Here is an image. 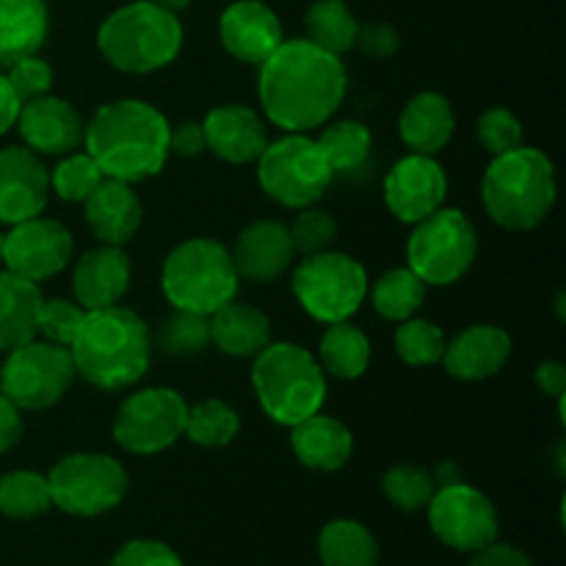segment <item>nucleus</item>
I'll use <instances>...</instances> for the list:
<instances>
[{
    "mask_svg": "<svg viewBox=\"0 0 566 566\" xmlns=\"http://www.w3.org/2000/svg\"><path fill=\"white\" fill-rule=\"evenodd\" d=\"M22 440L20 407L0 392V453H9Z\"/></svg>",
    "mask_w": 566,
    "mask_h": 566,
    "instance_id": "49",
    "label": "nucleus"
},
{
    "mask_svg": "<svg viewBox=\"0 0 566 566\" xmlns=\"http://www.w3.org/2000/svg\"><path fill=\"white\" fill-rule=\"evenodd\" d=\"M75 363L70 348L31 340L11 348L0 363V392L20 409H50L66 396L75 381Z\"/></svg>",
    "mask_w": 566,
    "mask_h": 566,
    "instance_id": "12",
    "label": "nucleus"
},
{
    "mask_svg": "<svg viewBox=\"0 0 566 566\" xmlns=\"http://www.w3.org/2000/svg\"><path fill=\"white\" fill-rule=\"evenodd\" d=\"M97 48L114 70L149 75L180 55L182 25L175 11L153 0H133L105 17L97 31Z\"/></svg>",
    "mask_w": 566,
    "mask_h": 566,
    "instance_id": "5",
    "label": "nucleus"
},
{
    "mask_svg": "<svg viewBox=\"0 0 566 566\" xmlns=\"http://www.w3.org/2000/svg\"><path fill=\"white\" fill-rule=\"evenodd\" d=\"M86 208V221L92 227L94 238L105 247H125L142 230V199L133 191L130 182L108 180L105 177L88 199L83 202Z\"/></svg>",
    "mask_w": 566,
    "mask_h": 566,
    "instance_id": "24",
    "label": "nucleus"
},
{
    "mask_svg": "<svg viewBox=\"0 0 566 566\" xmlns=\"http://www.w3.org/2000/svg\"><path fill=\"white\" fill-rule=\"evenodd\" d=\"M348 75L340 55L310 39H287L258 72V97L265 116L285 133L324 127L346 99Z\"/></svg>",
    "mask_w": 566,
    "mask_h": 566,
    "instance_id": "1",
    "label": "nucleus"
},
{
    "mask_svg": "<svg viewBox=\"0 0 566 566\" xmlns=\"http://www.w3.org/2000/svg\"><path fill=\"white\" fill-rule=\"evenodd\" d=\"M426 287L429 285H423L409 269H392L376 280L374 291H370V304L381 318L401 324L423 307Z\"/></svg>",
    "mask_w": 566,
    "mask_h": 566,
    "instance_id": "34",
    "label": "nucleus"
},
{
    "mask_svg": "<svg viewBox=\"0 0 566 566\" xmlns=\"http://www.w3.org/2000/svg\"><path fill=\"white\" fill-rule=\"evenodd\" d=\"M479 142L484 144L486 153L501 155L523 144V125L509 108H486L479 119Z\"/></svg>",
    "mask_w": 566,
    "mask_h": 566,
    "instance_id": "43",
    "label": "nucleus"
},
{
    "mask_svg": "<svg viewBox=\"0 0 566 566\" xmlns=\"http://www.w3.org/2000/svg\"><path fill=\"white\" fill-rule=\"evenodd\" d=\"M448 193L446 169L434 155L409 153L385 177V202L403 224H418L442 208Z\"/></svg>",
    "mask_w": 566,
    "mask_h": 566,
    "instance_id": "16",
    "label": "nucleus"
},
{
    "mask_svg": "<svg viewBox=\"0 0 566 566\" xmlns=\"http://www.w3.org/2000/svg\"><path fill=\"white\" fill-rule=\"evenodd\" d=\"M169 119L144 99H114L94 111L83 147L108 180L155 177L169 158Z\"/></svg>",
    "mask_w": 566,
    "mask_h": 566,
    "instance_id": "2",
    "label": "nucleus"
},
{
    "mask_svg": "<svg viewBox=\"0 0 566 566\" xmlns=\"http://www.w3.org/2000/svg\"><path fill=\"white\" fill-rule=\"evenodd\" d=\"M318 556L324 566H376L379 545L357 520H335L318 534Z\"/></svg>",
    "mask_w": 566,
    "mask_h": 566,
    "instance_id": "31",
    "label": "nucleus"
},
{
    "mask_svg": "<svg viewBox=\"0 0 566 566\" xmlns=\"http://www.w3.org/2000/svg\"><path fill=\"white\" fill-rule=\"evenodd\" d=\"M470 566H534V564H531V558L525 556L520 547L503 545V542L495 539L486 547H481V551H475Z\"/></svg>",
    "mask_w": 566,
    "mask_h": 566,
    "instance_id": "48",
    "label": "nucleus"
},
{
    "mask_svg": "<svg viewBox=\"0 0 566 566\" xmlns=\"http://www.w3.org/2000/svg\"><path fill=\"white\" fill-rule=\"evenodd\" d=\"M381 492L401 512H420L437 492L434 475L418 464H396L381 479Z\"/></svg>",
    "mask_w": 566,
    "mask_h": 566,
    "instance_id": "38",
    "label": "nucleus"
},
{
    "mask_svg": "<svg viewBox=\"0 0 566 566\" xmlns=\"http://www.w3.org/2000/svg\"><path fill=\"white\" fill-rule=\"evenodd\" d=\"M188 403L171 387H147L125 398L114 418V440L136 457L166 451L186 434Z\"/></svg>",
    "mask_w": 566,
    "mask_h": 566,
    "instance_id": "13",
    "label": "nucleus"
},
{
    "mask_svg": "<svg viewBox=\"0 0 566 566\" xmlns=\"http://www.w3.org/2000/svg\"><path fill=\"white\" fill-rule=\"evenodd\" d=\"M105 180V175L99 171L97 160L88 153H75L61 155L59 166L50 171V188L59 193V199L64 202H86L88 193Z\"/></svg>",
    "mask_w": 566,
    "mask_h": 566,
    "instance_id": "37",
    "label": "nucleus"
},
{
    "mask_svg": "<svg viewBox=\"0 0 566 566\" xmlns=\"http://www.w3.org/2000/svg\"><path fill=\"white\" fill-rule=\"evenodd\" d=\"M0 260L11 274L44 282L64 271L72 260V235L64 224L42 216L20 221L3 235Z\"/></svg>",
    "mask_w": 566,
    "mask_h": 566,
    "instance_id": "15",
    "label": "nucleus"
},
{
    "mask_svg": "<svg viewBox=\"0 0 566 566\" xmlns=\"http://www.w3.org/2000/svg\"><path fill=\"white\" fill-rule=\"evenodd\" d=\"M9 77L11 88L20 97V103H28L33 97H42L53 86V66L39 55H25V59L14 61L9 70H3Z\"/></svg>",
    "mask_w": 566,
    "mask_h": 566,
    "instance_id": "44",
    "label": "nucleus"
},
{
    "mask_svg": "<svg viewBox=\"0 0 566 566\" xmlns=\"http://www.w3.org/2000/svg\"><path fill=\"white\" fill-rule=\"evenodd\" d=\"M536 387H539L547 398L562 401L566 392V365L556 363V359L542 363L539 368H536Z\"/></svg>",
    "mask_w": 566,
    "mask_h": 566,
    "instance_id": "50",
    "label": "nucleus"
},
{
    "mask_svg": "<svg viewBox=\"0 0 566 566\" xmlns=\"http://www.w3.org/2000/svg\"><path fill=\"white\" fill-rule=\"evenodd\" d=\"M307 39L326 53L343 55L357 44L359 22L343 0H315L304 17Z\"/></svg>",
    "mask_w": 566,
    "mask_h": 566,
    "instance_id": "32",
    "label": "nucleus"
},
{
    "mask_svg": "<svg viewBox=\"0 0 566 566\" xmlns=\"http://www.w3.org/2000/svg\"><path fill=\"white\" fill-rule=\"evenodd\" d=\"M20 97L14 94V88H11L9 77H6V72L0 70V136H6V133L11 130V127L17 125V116H20Z\"/></svg>",
    "mask_w": 566,
    "mask_h": 566,
    "instance_id": "51",
    "label": "nucleus"
},
{
    "mask_svg": "<svg viewBox=\"0 0 566 566\" xmlns=\"http://www.w3.org/2000/svg\"><path fill=\"white\" fill-rule=\"evenodd\" d=\"M53 506L72 517H99L127 495V470L105 453H70L48 473Z\"/></svg>",
    "mask_w": 566,
    "mask_h": 566,
    "instance_id": "11",
    "label": "nucleus"
},
{
    "mask_svg": "<svg viewBox=\"0 0 566 566\" xmlns=\"http://www.w3.org/2000/svg\"><path fill=\"white\" fill-rule=\"evenodd\" d=\"M53 506L48 475L33 470H11L0 475V514L11 520L42 517Z\"/></svg>",
    "mask_w": 566,
    "mask_h": 566,
    "instance_id": "35",
    "label": "nucleus"
},
{
    "mask_svg": "<svg viewBox=\"0 0 566 566\" xmlns=\"http://www.w3.org/2000/svg\"><path fill=\"white\" fill-rule=\"evenodd\" d=\"M252 387L260 409L280 426H296L326 403V374L296 343H269L254 357Z\"/></svg>",
    "mask_w": 566,
    "mask_h": 566,
    "instance_id": "6",
    "label": "nucleus"
},
{
    "mask_svg": "<svg viewBox=\"0 0 566 566\" xmlns=\"http://www.w3.org/2000/svg\"><path fill=\"white\" fill-rule=\"evenodd\" d=\"M318 147L324 149L326 160L332 166V175H348V171L363 169L368 160L370 147H374V136L363 122L343 119L335 125H326L318 138Z\"/></svg>",
    "mask_w": 566,
    "mask_h": 566,
    "instance_id": "33",
    "label": "nucleus"
},
{
    "mask_svg": "<svg viewBox=\"0 0 566 566\" xmlns=\"http://www.w3.org/2000/svg\"><path fill=\"white\" fill-rule=\"evenodd\" d=\"M17 127L28 149L36 155H55V158L81 149L83 130H86L75 105L61 97H50V94L22 103Z\"/></svg>",
    "mask_w": 566,
    "mask_h": 566,
    "instance_id": "18",
    "label": "nucleus"
},
{
    "mask_svg": "<svg viewBox=\"0 0 566 566\" xmlns=\"http://www.w3.org/2000/svg\"><path fill=\"white\" fill-rule=\"evenodd\" d=\"M324 374L337 376V379H359L370 365V340L359 326L348 321L326 324L324 337H321L318 357Z\"/></svg>",
    "mask_w": 566,
    "mask_h": 566,
    "instance_id": "30",
    "label": "nucleus"
},
{
    "mask_svg": "<svg viewBox=\"0 0 566 566\" xmlns=\"http://www.w3.org/2000/svg\"><path fill=\"white\" fill-rule=\"evenodd\" d=\"M75 374L99 390H125L136 385L153 359L149 329L133 310H86L70 343Z\"/></svg>",
    "mask_w": 566,
    "mask_h": 566,
    "instance_id": "3",
    "label": "nucleus"
},
{
    "mask_svg": "<svg viewBox=\"0 0 566 566\" xmlns=\"http://www.w3.org/2000/svg\"><path fill=\"white\" fill-rule=\"evenodd\" d=\"M205 144L216 158L227 164H252L269 144L265 125L249 105L230 103L210 111L202 122Z\"/></svg>",
    "mask_w": 566,
    "mask_h": 566,
    "instance_id": "21",
    "label": "nucleus"
},
{
    "mask_svg": "<svg viewBox=\"0 0 566 566\" xmlns=\"http://www.w3.org/2000/svg\"><path fill=\"white\" fill-rule=\"evenodd\" d=\"M210 343L227 357L254 359L271 343L269 315L232 298L210 315Z\"/></svg>",
    "mask_w": 566,
    "mask_h": 566,
    "instance_id": "27",
    "label": "nucleus"
},
{
    "mask_svg": "<svg viewBox=\"0 0 566 566\" xmlns=\"http://www.w3.org/2000/svg\"><path fill=\"white\" fill-rule=\"evenodd\" d=\"M512 357V337L492 324H475L446 343L440 363L459 381H481L495 376Z\"/></svg>",
    "mask_w": 566,
    "mask_h": 566,
    "instance_id": "22",
    "label": "nucleus"
},
{
    "mask_svg": "<svg viewBox=\"0 0 566 566\" xmlns=\"http://www.w3.org/2000/svg\"><path fill=\"white\" fill-rule=\"evenodd\" d=\"M232 263L241 280L249 282H274L276 276L285 274L296 260L291 232L287 224L274 219L252 221L247 230L238 235L235 249H232Z\"/></svg>",
    "mask_w": 566,
    "mask_h": 566,
    "instance_id": "20",
    "label": "nucleus"
},
{
    "mask_svg": "<svg viewBox=\"0 0 566 566\" xmlns=\"http://www.w3.org/2000/svg\"><path fill=\"white\" fill-rule=\"evenodd\" d=\"M153 3H158V6H164V9H169V11H182V9H188V6H191V0H153Z\"/></svg>",
    "mask_w": 566,
    "mask_h": 566,
    "instance_id": "52",
    "label": "nucleus"
},
{
    "mask_svg": "<svg viewBox=\"0 0 566 566\" xmlns=\"http://www.w3.org/2000/svg\"><path fill=\"white\" fill-rule=\"evenodd\" d=\"M398 44H401V39H398L396 28L387 25V22H368V25H359L354 48L363 50L368 59H390V55H396Z\"/></svg>",
    "mask_w": 566,
    "mask_h": 566,
    "instance_id": "46",
    "label": "nucleus"
},
{
    "mask_svg": "<svg viewBox=\"0 0 566 566\" xmlns=\"http://www.w3.org/2000/svg\"><path fill=\"white\" fill-rule=\"evenodd\" d=\"M335 175L324 149L307 133H285L265 144L258 158V182L274 202L302 210L318 202Z\"/></svg>",
    "mask_w": 566,
    "mask_h": 566,
    "instance_id": "9",
    "label": "nucleus"
},
{
    "mask_svg": "<svg viewBox=\"0 0 566 566\" xmlns=\"http://www.w3.org/2000/svg\"><path fill=\"white\" fill-rule=\"evenodd\" d=\"M0 227H3V224H0ZM0 247H3V232H0Z\"/></svg>",
    "mask_w": 566,
    "mask_h": 566,
    "instance_id": "53",
    "label": "nucleus"
},
{
    "mask_svg": "<svg viewBox=\"0 0 566 566\" xmlns=\"http://www.w3.org/2000/svg\"><path fill=\"white\" fill-rule=\"evenodd\" d=\"M86 310L70 298H44L42 310H39V332L48 337V343L70 348L72 337H75L77 326H81Z\"/></svg>",
    "mask_w": 566,
    "mask_h": 566,
    "instance_id": "42",
    "label": "nucleus"
},
{
    "mask_svg": "<svg viewBox=\"0 0 566 566\" xmlns=\"http://www.w3.org/2000/svg\"><path fill=\"white\" fill-rule=\"evenodd\" d=\"M429 525L442 545L459 553H475L497 539V512L484 492L464 481L437 486L429 501Z\"/></svg>",
    "mask_w": 566,
    "mask_h": 566,
    "instance_id": "14",
    "label": "nucleus"
},
{
    "mask_svg": "<svg viewBox=\"0 0 566 566\" xmlns=\"http://www.w3.org/2000/svg\"><path fill=\"white\" fill-rule=\"evenodd\" d=\"M446 332L437 324L423 318H407L396 329V352L398 357L415 368H426V365L440 363L446 354Z\"/></svg>",
    "mask_w": 566,
    "mask_h": 566,
    "instance_id": "39",
    "label": "nucleus"
},
{
    "mask_svg": "<svg viewBox=\"0 0 566 566\" xmlns=\"http://www.w3.org/2000/svg\"><path fill=\"white\" fill-rule=\"evenodd\" d=\"M293 296L321 324L348 321L368 296V271L343 252L310 254L293 271Z\"/></svg>",
    "mask_w": 566,
    "mask_h": 566,
    "instance_id": "10",
    "label": "nucleus"
},
{
    "mask_svg": "<svg viewBox=\"0 0 566 566\" xmlns=\"http://www.w3.org/2000/svg\"><path fill=\"white\" fill-rule=\"evenodd\" d=\"M130 258L122 247H105L83 254L72 271V296L83 310H103L119 304L130 287Z\"/></svg>",
    "mask_w": 566,
    "mask_h": 566,
    "instance_id": "23",
    "label": "nucleus"
},
{
    "mask_svg": "<svg viewBox=\"0 0 566 566\" xmlns=\"http://www.w3.org/2000/svg\"><path fill=\"white\" fill-rule=\"evenodd\" d=\"M219 36L232 59L252 66L263 64L285 42L280 17L260 0H235L227 6L219 20Z\"/></svg>",
    "mask_w": 566,
    "mask_h": 566,
    "instance_id": "19",
    "label": "nucleus"
},
{
    "mask_svg": "<svg viewBox=\"0 0 566 566\" xmlns=\"http://www.w3.org/2000/svg\"><path fill=\"white\" fill-rule=\"evenodd\" d=\"M291 448L298 462L318 473H335L346 468L354 453V437L346 423L329 415H310L302 423L291 426Z\"/></svg>",
    "mask_w": 566,
    "mask_h": 566,
    "instance_id": "25",
    "label": "nucleus"
},
{
    "mask_svg": "<svg viewBox=\"0 0 566 566\" xmlns=\"http://www.w3.org/2000/svg\"><path fill=\"white\" fill-rule=\"evenodd\" d=\"M238 431H241V415L230 403L208 398V401H199L197 407H188L182 437L202 448H224L235 440Z\"/></svg>",
    "mask_w": 566,
    "mask_h": 566,
    "instance_id": "36",
    "label": "nucleus"
},
{
    "mask_svg": "<svg viewBox=\"0 0 566 566\" xmlns=\"http://www.w3.org/2000/svg\"><path fill=\"white\" fill-rule=\"evenodd\" d=\"M205 149L208 144H205V130L199 122H182L169 130V153L180 155V158H197Z\"/></svg>",
    "mask_w": 566,
    "mask_h": 566,
    "instance_id": "47",
    "label": "nucleus"
},
{
    "mask_svg": "<svg viewBox=\"0 0 566 566\" xmlns=\"http://www.w3.org/2000/svg\"><path fill=\"white\" fill-rule=\"evenodd\" d=\"M241 285L232 254L224 243L191 238L171 249L160 269V291L175 310L213 315L232 302Z\"/></svg>",
    "mask_w": 566,
    "mask_h": 566,
    "instance_id": "7",
    "label": "nucleus"
},
{
    "mask_svg": "<svg viewBox=\"0 0 566 566\" xmlns=\"http://www.w3.org/2000/svg\"><path fill=\"white\" fill-rule=\"evenodd\" d=\"M556 169L536 147H514L492 155L481 182V199L495 224L506 230H534L556 205Z\"/></svg>",
    "mask_w": 566,
    "mask_h": 566,
    "instance_id": "4",
    "label": "nucleus"
},
{
    "mask_svg": "<svg viewBox=\"0 0 566 566\" xmlns=\"http://www.w3.org/2000/svg\"><path fill=\"white\" fill-rule=\"evenodd\" d=\"M39 282L0 271V352L9 354L39 335V310H42Z\"/></svg>",
    "mask_w": 566,
    "mask_h": 566,
    "instance_id": "28",
    "label": "nucleus"
},
{
    "mask_svg": "<svg viewBox=\"0 0 566 566\" xmlns=\"http://www.w3.org/2000/svg\"><path fill=\"white\" fill-rule=\"evenodd\" d=\"M111 566H182V562L164 542L133 539L116 551Z\"/></svg>",
    "mask_w": 566,
    "mask_h": 566,
    "instance_id": "45",
    "label": "nucleus"
},
{
    "mask_svg": "<svg viewBox=\"0 0 566 566\" xmlns=\"http://www.w3.org/2000/svg\"><path fill=\"white\" fill-rule=\"evenodd\" d=\"M287 232H291V241H293V249H296V254L310 258V254L326 252V249L335 243L337 224L326 210L302 208L296 219H293V224L287 227Z\"/></svg>",
    "mask_w": 566,
    "mask_h": 566,
    "instance_id": "41",
    "label": "nucleus"
},
{
    "mask_svg": "<svg viewBox=\"0 0 566 566\" xmlns=\"http://www.w3.org/2000/svg\"><path fill=\"white\" fill-rule=\"evenodd\" d=\"M479 254L475 227L462 210L440 208L418 221L407 241V269L423 285L448 287L462 280Z\"/></svg>",
    "mask_w": 566,
    "mask_h": 566,
    "instance_id": "8",
    "label": "nucleus"
},
{
    "mask_svg": "<svg viewBox=\"0 0 566 566\" xmlns=\"http://www.w3.org/2000/svg\"><path fill=\"white\" fill-rule=\"evenodd\" d=\"M158 343L171 357H197L210 346V315L175 310V315L160 324Z\"/></svg>",
    "mask_w": 566,
    "mask_h": 566,
    "instance_id": "40",
    "label": "nucleus"
},
{
    "mask_svg": "<svg viewBox=\"0 0 566 566\" xmlns=\"http://www.w3.org/2000/svg\"><path fill=\"white\" fill-rule=\"evenodd\" d=\"M50 171L33 149H0V224L36 219L48 208Z\"/></svg>",
    "mask_w": 566,
    "mask_h": 566,
    "instance_id": "17",
    "label": "nucleus"
},
{
    "mask_svg": "<svg viewBox=\"0 0 566 566\" xmlns=\"http://www.w3.org/2000/svg\"><path fill=\"white\" fill-rule=\"evenodd\" d=\"M453 130H457L453 105L440 92L415 94L398 116L401 142L418 155H437L446 149Z\"/></svg>",
    "mask_w": 566,
    "mask_h": 566,
    "instance_id": "26",
    "label": "nucleus"
},
{
    "mask_svg": "<svg viewBox=\"0 0 566 566\" xmlns=\"http://www.w3.org/2000/svg\"><path fill=\"white\" fill-rule=\"evenodd\" d=\"M50 31L44 0H0V70L36 55Z\"/></svg>",
    "mask_w": 566,
    "mask_h": 566,
    "instance_id": "29",
    "label": "nucleus"
}]
</instances>
